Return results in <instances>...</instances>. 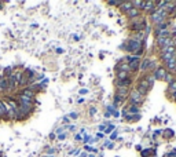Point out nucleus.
<instances>
[{
	"label": "nucleus",
	"instance_id": "nucleus-11",
	"mask_svg": "<svg viewBox=\"0 0 176 157\" xmlns=\"http://www.w3.org/2000/svg\"><path fill=\"white\" fill-rule=\"evenodd\" d=\"M166 65H168V68H171V69H175L176 68V54L168 61V62H166Z\"/></svg>",
	"mask_w": 176,
	"mask_h": 157
},
{
	"label": "nucleus",
	"instance_id": "nucleus-17",
	"mask_svg": "<svg viewBox=\"0 0 176 157\" xmlns=\"http://www.w3.org/2000/svg\"><path fill=\"white\" fill-rule=\"evenodd\" d=\"M150 63H151V62H150L149 59H145V61H143V63H142V69H143V70H146V69H147V66H150Z\"/></svg>",
	"mask_w": 176,
	"mask_h": 157
},
{
	"label": "nucleus",
	"instance_id": "nucleus-2",
	"mask_svg": "<svg viewBox=\"0 0 176 157\" xmlns=\"http://www.w3.org/2000/svg\"><path fill=\"white\" fill-rule=\"evenodd\" d=\"M164 17H166V12L164 10H157L154 14L151 15V18H153V21L154 22H161L162 20H164Z\"/></svg>",
	"mask_w": 176,
	"mask_h": 157
},
{
	"label": "nucleus",
	"instance_id": "nucleus-10",
	"mask_svg": "<svg viewBox=\"0 0 176 157\" xmlns=\"http://www.w3.org/2000/svg\"><path fill=\"white\" fill-rule=\"evenodd\" d=\"M12 80H14V83L15 84H20V81H21V79H22V73L21 72H15L14 75L11 76Z\"/></svg>",
	"mask_w": 176,
	"mask_h": 157
},
{
	"label": "nucleus",
	"instance_id": "nucleus-27",
	"mask_svg": "<svg viewBox=\"0 0 176 157\" xmlns=\"http://www.w3.org/2000/svg\"><path fill=\"white\" fill-rule=\"evenodd\" d=\"M70 116H72V118H77V114H76V113H72Z\"/></svg>",
	"mask_w": 176,
	"mask_h": 157
},
{
	"label": "nucleus",
	"instance_id": "nucleus-5",
	"mask_svg": "<svg viewBox=\"0 0 176 157\" xmlns=\"http://www.w3.org/2000/svg\"><path fill=\"white\" fill-rule=\"evenodd\" d=\"M127 59L131 61L129 62V69L136 70L138 66H139V58H138V57H132V58H127Z\"/></svg>",
	"mask_w": 176,
	"mask_h": 157
},
{
	"label": "nucleus",
	"instance_id": "nucleus-9",
	"mask_svg": "<svg viewBox=\"0 0 176 157\" xmlns=\"http://www.w3.org/2000/svg\"><path fill=\"white\" fill-rule=\"evenodd\" d=\"M0 90H8V79H0Z\"/></svg>",
	"mask_w": 176,
	"mask_h": 157
},
{
	"label": "nucleus",
	"instance_id": "nucleus-8",
	"mask_svg": "<svg viewBox=\"0 0 176 157\" xmlns=\"http://www.w3.org/2000/svg\"><path fill=\"white\" fill-rule=\"evenodd\" d=\"M7 116V108H6L4 102H0V117H6Z\"/></svg>",
	"mask_w": 176,
	"mask_h": 157
},
{
	"label": "nucleus",
	"instance_id": "nucleus-20",
	"mask_svg": "<svg viewBox=\"0 0 176 157\" xmlns=\"http://www.w3.org/2000/svg\"><path fill=\"white\" fill-rule=\"evenodd\" d=\"M129 112H131V113H138V108L136 106H131L129 108Z\"/></svg>",
	"mask_w": 176,
	"mask_h": 157
},
{
	"label": "nucleus",
	"instance_id": "nucleus-14",
	"mask_svg": "<svg viewBox=\"0 0 176 157\" xmlns=\"http://www.w3.org/2000/svg\"><path fill=\"white\" fill-rule=\"evenodd\" d=\"M129 84H131V80H129V79H125V80H121L120 84H118V87H121V85H123V87H125V88H127Z\"/></svg>",
	"mask_w": 176,
	"mask_h": 157
},
{
	"label": "nucleus",
	"instance_id": "nucleus-24",
	"mask_svg": "<svg viewBox=\"0 0 176 157\" xmlns=\"http://www.w3.org/2000/svg\"><path fill=\"white\" fill-rule=\"evenodd\" d=\"M85 150H88V152H97V149H94V147H89L88 145L85 146Z\"/></svg>",
	"mask_w": 176,
	"mask_h": 157
},
{
	"label": "nucleus",
	"instance_id": "nucleus-16",
	"mask_svg": "<svg viewBox=\"0 0 176 157\" xmlns=\"http://www.w3.org/2000/svg\"><path fill=\"white\" fill-rule=\"evenodd\" d=\"M154 4H156L154 2H147L145 4V8H146V10H153V6H154Z\"/></svg>",
	"mask_w": 176,
	"mask_h": 157
},
{
	"label": "nucleus",
	"instance_id": "nucleus-25",
	"mask_svg": "<svg viewBox=\"0 0 176 157\" xmlns=\"http://www.w3.org/2000/svg\"><path fill=\"white\" fill-rule=\"evenodd\" d=\"M127 91H128V90L125 87H123V88L120 87V92H121V94H127Z\"/></svg>",
	"mask_w": 176,
	"mask_h": 157
},
{
	"label": "nucleus",
	"instance_id": "nucleus-12",
	"mask_svg": "<svg viewBox=\"0 0 176 157\" xmlns=\"http://www.w3.org/2000/svg\"><path fill=\"white\" fill-rule=\"evenodd\" d=\"M132 2H128V3H121V10L123 11H129L132 8Z\"/></svg>",
	"mask_w": 176,
	"mask_h": 157
},
{
	"label": "nucleus",
	"instance_id": "nucleus-3",
	"mask_svg": "<svg viewBox=\"0 0 176 157\" xmlns=\"http://www.w3.org/2000/svg\"><path fill=\"white\" fill-rule=\"evenodd\" d=\"M131 101H132V104H142L143 95L140 94V92H138V90H136V91H133L132 94H131Z\"/></svg>",
	"mask_w": 176,
	"mask_h": 157
},
{
	"label": "nucleus",
	"instance_id": "nucleus-7",
	"mask_svg": "<svg viewBox=\"0 0 176 157\" xmlns=\"http://www.w3.org/2000/svg\"><path fill=\"white\" fill-rule=\"evenodd\" d=\"M21 97H25V98H28V99H33V97H34V92L32 91V90L26 88V90H24V91L21 92Z\"/></svg>",
	"mask_w": 176,
	"mask_h": 157
},
{
	"label": "nucleus",
	"instance_id": "nucleus-19",
	"mask_svg": "<svg viewBox=\"0 0 176 157\" xmlns=\"http://www.w3.org/2000/svg\"><path fill=\"white\" fill-rule=\"evenodd\" d=\"M150 152H153V150H151V149H146L145 152H142V156H143V157H147V156L150 155Z\"/></svg>",
	"mask_w": 176,
	"mask_h": 157
},
{
	"label": "nucleus",
	"instance_id": "nucleus-23",
	"mask_svg": "<svg viewBox=\"0 0 176 157\" xmlns=\"http://www.w3.org/2000/svg\"><path fill=\"white\" fill-rule=\"evenodd\" d=\"M114 130V126H113V124H110V126H109L107 127V130H106V132H111V131H113Z\"/></svg>",
	"mask_w": 176,
	"mask_h": 157
},
{
	"label": "nucleus",
	"instance_id": "nucleus-15",
	"mask_svg": "<svg viewBox=\"0 0 176 157\" xmlns=\"http://www.w3.org/2000/svg\"><path fill=\"white\" fill-rule=\"evenodd\" d=\"M169 91H171L172 94H176V81L171 83V85H169Z\"/></svg>",
	"mask_w": 176,
	"mask_h": 157
},
{
	"label": "nucleus",
	"instance_id": "nucleus-28",
	"mask_svg": "<svg viewBox=\"0 0 176 157\" xmlns=\"http://www.w3.org/2000/svg\"><path fill=\"white\" fill-rule=\"evenodd\" d=\"M174 98H175V101H176V94H175V97H174Z\"/></svg>",
	"mask_w": 176,
	"mask_h": 157
},
{
	"label": "nucleus",
	"instance_id": "nucleus-18",
	"mask_svg": "<svg viewBox=\"0 0 176 157\" xmlns=\"http://www.w3.org/2000/svg\"><path fill=\"white\" fill-rule=\"evenodd\" d=\"M118 79H121V80H125V79H127V72H124V70H121V72L118 73Z\"/></svg>",
	"mask_w": 176,
	"mask_h": 157
},
{
	"label": "nucleus",
	"instance_id": "nucleus-21",
	"mask_svg": "<svg viewBox=\"0 0 176 157\" xmlns=\"http://www.w3.org/2000/svg\"><path fill=\"white\" fill-rule=\"evenodd\" d=\"M11 70H12L11 66H8V68H6V70H4V72H6V75H7V76H8V75H11V73H10Z\"/></svg>",
	"mask_w": 176,
	"mask_h": 157
},
{
	"label": "nucleus",
	"instance_id": "nucleus-22",
	"mask_svg": "<svg viewBox=\"0 0 176 157\" xmlns=\"http://www.w3.org/2000/svg\"><path fill=\"white\" fill-rule=\"evenodd\" d=\"M165 80H166V81H169V83H172V76H171V75H168V73H166V76H165Z\"/></svg>",
	"mask_w": 176,
	"mask_h": 157
},
{
	"label": "nucleus",
	"instance_id": "nucleus-26",
	"mask_svg": "<svg viewBox=\"0 0 176 157\" xmlns=\"http://www.w3.org/2000/svg\"><path fill=\"white\" fill-rule=\"evenodd\" d=\"M76 141H81V135H79L77 134V135H76Z\"/></svg>",
	"mask_w": 176,
	"mask_h": 157
},
{
	"label": "nucleus",
	"instance_id": "nucleus-13",
	"mask_svg": "<svg viewBox=\"0 0 176 157\" xmlns=\"http://www.w3.org/2000/svg\"><path fill=\"white\" fill-rule=\"evenodd\" d=\"M138 15H139V11H138V8H135V7H132L129 11H128V17H131V18L138 17Z\"/></svg>",
	"mask_w": 176,
	"mask_h": 157
},
{
	"label": "nucleus",
	"instance_id": "nucleus-4",
	"mask_svg": "<svg viewBox=\"0 0 176 157\" xmlns=\"http://www.w3.org/2000/svg\"><path fill=\"white\" fill-rule=\"evenodd\" d=\"M165 76H166V72L164 68H158L154 73V79L157 80H165Z\"/></svg>",
	"mask_w": 176,
	"mask_h": 157
},
{
	"label": "nucleus",
	"instance_id": "nucleus-6",
	"mask_svg": "<svg viewBox=\"0 0 176 157\" xmlns=\"http://www.w3.org/2000/svg\"><path fill=\"white\" fill-rule=\"evenodd\" d=\"M149 83H147L146 81V80H145V81H140V84H139V87H138V92H140V94H146V92H147V88H149Z\"/></svg>",
	"mask_w": 176,
	"mask_h": 157
},
{
	"label": "nucleus",
	"instance_id": "nucleus-1",
	"mask_svg": "<svg viewBox=\"0 0 176 157\" xmlns=\"http://www.w3.org/2000/svg\"><path fill=\"white\" fill-rule=\"evenodd\" d=\"M128 51H131V53H133V54L142 53V43H140V40L131 39L128 41Z\"/></svg>",
	"mask_w": 176,
	"mask_h": 157
}]
</instances>
